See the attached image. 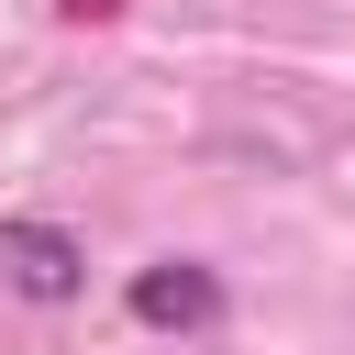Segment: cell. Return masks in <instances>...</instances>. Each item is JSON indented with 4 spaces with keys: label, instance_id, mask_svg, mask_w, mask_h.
Instances as JSON below:
<instances>
[{
    "label": "cell",
    "instance_id": "cell-2",
    "mask_svg": "<svg viewBox=\"0 0 355 355\" xmlns=\"http://www.w3.org/2000/svg\"><path fill=\"white\" fill-rule=\"evenodd\" d=\"M122 311H133L144 333H211V322H222V277H211L200 255H155V266H133Z\"/></svg>",
    "mask_w": 355,
    "mask_h": 355
},
{
    "label": "cell",
    "instance_id": "cell-1",
    "mask_svg": "<svg viewBox=\"0 0 355 355\" xmlns=\"http://www.w3.org/2000/svg\"><path fill=\"white\" fill-rule=\"evenodd\" d=\"M0 288H22L33 311H55V300H78V288H89V244H78L67 222L11 211V222H0Z\"/></svg>",
    "mask_w": 355,
    "mask_h": 355
}]
</instances>
